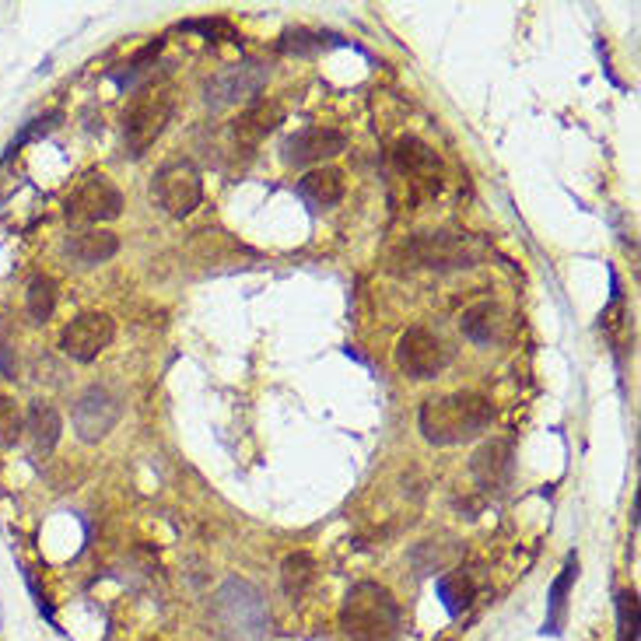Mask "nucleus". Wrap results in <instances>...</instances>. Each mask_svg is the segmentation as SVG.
<instances>
[{
    "instance_id": "nucleus-1",
    "label": "nucleus",
    "mask_w": 641,
    "mask_h": 641,
    "mask_svg": "<svg viewBox=\"0 0 641 641\" xmlns=\"http://www.w3.org/2000/svg\"><path fill=\"white\" fill-rule=\"evenodd\" d=\"M495 420L491 400L480 393H446L420 403L417 428L431 446H463L480 438Z\"/></svg>"
},
{
    "instance_id": "nucleus-2",
    "label": "nucleus",
    "mask_w": 641,
    "mask_h": 641,
    "mask_svg": "<svg viewBox=\"0 0 641 641\" xmlns=\"http://www.w3.org/2000/svg\"><path fill=\"white\" fill-rule=\"evenodd\" d=\"M403 628L400 603L385 585L379 582H358L351 585L341 606V631L351 641H396Z\"/></svg>"
},
{
    "instance_id": "nucleus-3",
    "label": "nucleus",
    "mask_w": 641,
    "mask_h": 641,
    "mask_svg": "<svg viewBox=\"0 0 641 641\" xmlns=\"http://www.w3.org/2000/svg\"><path fill=\"white\" fill-rule=\"evenodd\" d=\"M173 109H176V95L168 84L144 88L138 98H133L127 116H123V147L130 158L147 155V147L162 138L168 120H173Z\"/></svg>"
},
{
    "instance_id": "nucleus-4",
    "label": "nucleus",
    "mask_w": 641,
    "mask_h": 641,
    "mask_svg": "<svg viewBox=\"0 0 641 641\" xmlns=\"http://www.w3.org/2000/svg\"><path fill=\"white\" fill-rule=\"evenodd\" d=\"M407 270H460L480 260V249L463 232H420L400 246Z\"/></svg>"
},
{
    "instance_id": "nucleus-5",
    "label": "nucleus",
    "mask_w": 641,
    "mask_h": 641,
    "mask_svg": "<svg viewBox=\"0 0 641 641\" xmlns=\"http://www.w3.org/2000/svg\"><path fill=\"white\" fill-rule=\"evenodd\" d=\"M63 214L71 225L98 228L103 222H112V217L123 214V193L116 190L103 173H92L63 200Z\"/></svg>"
},
{
    "instance_id": "nucleus-6",
    "label": "nucleus",
    "mask_w": 641,
    "mask_h": 641,
    "mask_svg": "<svg viewBox=\"0 0 641 641\" xmlns=\"http://www.w3.org/2000/svg\"><path fill=\"white\" fill-rule=\"evenodd\" d=\"M217 620L235 641H260L266 628V606L260 593L246 582H228L217 593Z\"/></svg>"
},
{
    "instance_id": "nucleus-7",
    "label": "nucleus",
    "mask_w": 641,
    "mask_h": 641,
    "mask_svg": "<svg viewBox=\"0 0 641 641\" xmlns=\"http://www.w3.org/2000/svg\"><path fill=\"white\" fill-rule=\"evenodd\" d=\"M151 197H155V204L165 214L190 217L200 207V200H204V179H200V173L190 162H168L155 173Z\"/></svg>"
},
{
    "instance_id": "nucleus-8",
    "label": "nucleus",
    "mask_w": 641,
    "mask_h": 641,
    "mask_svg": "<svg viewBox=\"0 0 641 641\" xmlns=\"http://www.w3.org/2000/svg\"><path fill=\"white\" fill-rule=\"evenodd\" d=\"M396 365L403 376L425 382V379H435L449 365V347L438 333L425 327H411L396 341Z\"/></svg>"
},
{
    "instance_id": "nucleus-9",
    "label": "nucleus",
    "mask_w": 641,
    "mask_h": 641,
    "mask_svg": "<svg viewBox=\"0 0 641 641\" xmlns=\"http://www.w3.org/2000/svg\"><path fill=\"white\" fill-rule=\"evenodd\" d=\"M120 396L106 385H88L74 400V431L81 442H103V438L120 425Z\"/></svg>"
},
{
    "instance_id": "nucleus-10",
    "label": "nucleus",
    "mask_w": 641,
    "mask_h": 641,
    "mask_svg": "<svg viewBox=\"0 0 641 641\" xmlns=\"http://www.w3.org/2000/svg\"><path fill=\"white\" fill-rule=\"evenodd\" d=\"M270 81V67L260 60H242L222 71L217 78L207 81V106L211 109H228L249 103L252 95H260V88Z\"/></svg>"
},
{
    "instance_id": "nucleus-11",
    "label": "nucleus",
    "mask_w": 641,
    "mask_h": 641,
    "mask_svg": "<svg viewBox=\"0 0 641 641\" xmlns=\"http://www.w3.org/2000/svg\"><path fill=\"white\" fill-rule=\"evenodd\" d=\"M112 336H116V323L106 312H84V316L71 319V323L63 327L60 347H63L67 358L88 365L112 344Z\"/></svg>"
},
{
    "instance_id": "nucleus-12",
    "label": "nucleus",
    "mask_w": 641,
    "mask_h": 641,
    "mask_svg": "<svg viewBox=\"0 0 641 641\" xmlns=\"http://www.w3.org/2000/svg\"><path fill=\"white\" fill-rule=\"evenodd\" d=\"M344 151H347V133L333 130V127H309L281 144V158L292 168H309V165H323L336 155H344Z\"/></svg>"
},
{
    "instance_id": "nucleus-13",
    "label": "nucleus",
    "mask_w": 641,
    "mask_h": 641,
    "mask_svg": "<svg viewBox=\"0 0 641 641\" xmlns=\"http://www.w3.org/2000/svg\"><path fill=\"white\" fill-rule=\"evenodd\" d=\"M393 165L414 187H425V193H438V187H442V165H438V155L425 141L400 138L393 147Z\"/></svg>"
},
{
    "instance_id": "nucleus-14",
    "label": "nucleus",
    "mask_w": 641,
    "mask_h": 641,
    "mask_svg": "<svg viewBox=\"0 0 641 641\" xmlns=\"http://www.w3.org/2000/svg\"><path fill=\"white\" fill-rule=\"evenodd\" d=\"M460 330L466 341H474L477 347H495L512 336V316L505 312V306H498V301H477V306H470L463 312Z\"/></svg>"
},
{
    "instance_id": "nucleus-15",
    "label": "nucleus",
    "mask_w": 641,
    "mask_h": 641,
    "mask_svg": "<svg viewBox=\"0 0 641 641\" xmlns=\"http://www.w3.org/2000/svg\"><path fill=\"white\" fill-rule=\"evenodd\" d=\"M284 120V109L277 103H266V98H257V103H249L239 120H232V141L239 151H257L270 133H274Z\"/></svg>"
},
{
    "instance_id": "nucleus-16",
    "label": "nucleus",
    "mask_w": 641,
    "mask_h": 641,
    "mask_svg": "<svg viewBox=\"0 0 641 641\" xmlns=\"http://www.w3.org/2000/svg\"><path fill=\"white\" fill-rule=\"evenodd\" d=\"M512 442H505V438H491V442H484L477 452H474V480L484 487V491H501L505 484L512 480Z\"/></svg>"
},
{
    "instance_id": "nucleus-17",
    "label": "nucleus",
    "mask_w": 641,
    "mask_h": 641,
    "mask_svg": "<svg viewBox=\"0 0 641 641\" xmlns=\"http://www.w3.org/2000/svg\"><path fill=\"white\" fill-rule=\"evenodd\" d=\"M344 190H347L344 173H341V168H333V165H319V168H312V173H306L298 179V197L306 200L309 207L341 204Z\"/></svg>"
},
{
    "instance_id": "nucleus-18",
    "label": "nucleus",
    "mask_w": 641,
    "mask_h": 641,
    "mask_svg": "<svg viewBox=\"0 0 641 641\" xmlns=\"http://www.w3.org/2000/svg\"><path fill=\"white\" fill-rule=\"evenodd\" d=\"M63 252L84 266H95V263L112 260L116 252H120V239H116L109 228H81L63 242Z\"/></svg>"
},
{
    "instance_id": "nucleus-19",
    "label": "nucleus",
    "mask_w": 641,
    "mask_h": 641,
    "mask_svg": "<svg viewBox=\"0 0 641 641\" xmlns=\"http://www.w3.org/2000/svg\"><path fill=\"white\" fill-rule=\"evenodd\" d=\"M25 438L32 446V455H39V460H46L49 452L57 449L60 442V431H63V420L60 414L49 407V403H32L28 414H25Z\"/></svg>"
},
{
    "instance_id": "nucleus-20",
    "label": "nucleus",
    "mask_w": 641,
    "mask_h": 641,
    "mask_svg": "<svg viewBox=\"0 0 641 641\" xmlns=\"http://www.w3.org/2000/svg\"><path fill=\"white\" fill-rule=\"evenodd\" d=\"M312 582H316V561L309 558V554H292V558H284L281 585H284V593H288L292 600L306 596Z\"/></svg>"
},
{
    "instance_id": "nucleus-21",
    "label": "nucleus",
    "mask_w": 641,
    "mask_h": 641,
    "mask_svg": "<svg viewBox=\"0 0 641 641\" xmlns=\"http://www.w3.org/2000/svg\"><path fill=\"white\" fill-rule=\"evenodd\" d=\"M25 312L32 323H46L57 312V281L54 277H36L25 292Z\"/></svg>"
},
{
    "instance_id": "nucleus-22",
    "label": "nucleus",
    "mask_w": 641,
    "mask_h": 641,
    "mask_svg": "<svg viewBox=\"0 0 641 641\" xmlns=\"http://www.w3.org/2000/svg\"><path fill=\"white\" fill-rule=\"evenodd\" d=\"M575 575H579V558H568V565H565V571L558 575V582L550 585V610H547V624H544V631H550V634H558L561 631V620H565V596H568V589H571V582H575Z\"/></svg>"
},
{
    "instance_id": "nucleus-23",
    "label": "nucleus",
    "mask_w": 641,
    "mask_h": 641,
    "mask_svg": "<svg viewBox=\"0 0 641 641\" xmlns=\"http://www.w3.org/2000/svg\"><path fill=\"white\" fill-rule=\"evenodd\" d=\"M438 596L446 600L449 614H463L470 600H474V582H470L463 571H452V575L438 579Z\"/></svg>"
},
{
    "instance_id": "nucleus-24",
    "label": "nucleus",
    "mask_w": 641,
    "mask_h": 641,
    "mask_svg": "<svg viewBox=\"0 0 641 641\" xmlns=\"http://www.w3.org/2000/svg\"><path fill=\"white\" fill-rule=\"evenodd\" d=\"M617 641H638V593L624 589L617 596Z\"/></svg>"
},
{
    "instance_id": "nucleus-25",
    "label": "nucleus",
    "mask_w": 641,
    "mask_h": 641,
    "mask_svg": "<svg viewBox=\"0 0 641 641\" xmlns=\"http://www.w3.org/2000/svg\"><path fill=\"white\" fill-rule=\"evenodd\" d=\"M158 49H162V39L147 43V46L141 49V54H133V60L127 63V71H116V74H112V81L120 84V88H133V84H138V78L147 74V63L158 57Z\"/></svg>"
},
{
    "instance_id": "nucleus-26",
    "label": "nucleus",
    "mask_w": 641,
    "mask_h": 641,
    "mask_svg": "<svg viewBox=\"0 0 641 641\" xmlns=\"http://www.w3.org/2000/svg\"><path fill=\"white\" fill-rule=\"evenodd\" d=\"M22 428H25L22 411L14 407V400L0 396V442L14 446V442H19V438H22Z\"/></svg>"
},
{
    "instance_id": "nucleus-27",
    "label": "nucleus",
    "mask_w": 641,
    "mask_h": 641,
    "mask_svg": "<svg viewBox=\"0 0 641 641\" xmlns=\"http://www.w3.org/2000/svg\"><path fill=\"white\" fill-rule=\"evenodd\" d=\"M179 32H200V36H207V39H217L222 36L225 43H239L242 36L235 32L225 19H204V22H182Z\"/></svg>"
},
{
    "instance_id": "nucleus-28",
    "label": "nucleus",
    "mask_w": 641,
    "mask_h": 641,
    "mask_svg": "<svg viewBox=\"0 0 641 641\" xmlns=\"http://www.w3.org/2000/svg\"><path fill=\"white\" fill-rule=\"evenodd\" d=\"M57 120H60V112H49L46 116V120H32L22 133H19V138H14L11 144H8V158L14 155V151H19L22 144H28V141H36V138H46V133L49 130H54L57 127Z\"/></svg>"
},
{
    "instance_id": "nucleus-29",
    "label": "nucleus",
    "mask_w": 641,
    "mask_h": 641,
    "mask_svg": "<svg viewBox=\"0 0 641 641\" xmlns=\"http://www.w3.org/2000/svg\"><path fill=\"white\" fill-rule=\"evenodd\" d=\"M0 372L8 379H14V358H11V347H8V336L0 330Z\"/></svg>"
}]
</instances>
